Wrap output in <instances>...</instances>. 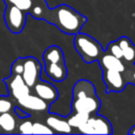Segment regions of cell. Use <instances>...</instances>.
<instances>
[{
	"label": "cell",
	"mask_w": 135,
	"mask_h": 135,
	"mask_svg": "<svg viewBox=\"0 0 135 135\" xmlns=\"http://www.w3.org/2000/svg\"><path fill=\"white\" fill-rule=\"evenodd\" d=\"M45 20L56 26L67 34H77L86 22V17L68 5H59L56 8L47 9Z\"/></svg>",
	"instance_id": "cell-1"
},
{
	"label": "cell",
	"mask_w": 135,
	"mask_h": 135,
	"mask_svg": "<svg viewBox=\"0 0 135 135\" xmlns=\"http://www.w3.org/2000/svg\"><path fill=\"white\" fill-rule=\"evenodd\" d=\"M72 113H83L89 116L97 114L101 101L94 85L86 80H80L72 90Z\"/></svg>",
	"instance_id": "cell-2"
},
{
	"label": "cell",
	"mask_w": 135,
	"mask_h": 135,
	"mask_svg": "<svg viewBox=\"0 0 135 135\" xmlns=\"http://www.w3.org/2000/svg\"><path fill=\"white\" fill-rule=\"evenodd\" d=\"M74 47L86 63L96 61L104 54L103 47L95 39L88 34L81 32L75 34Z\"/></svg>",
	"instance_id": "cell-3"
},
{
	"label": "cell",
	"mask_w": 135,
	"mask_h": 135,
	"mask_svg": "<svg viewBox=\"0 0 135 135\" xmlns=\"http://www.w3.org/2000/svg\"><path fill=\"white\" fill-rule=\"evenodd\" d=\"M83 134H112L113 129L110 121L107 118L94 114L89 117L81 127L78 128Z\"/></svg>",
	"instance_id": "cell-4"
},
{
	"label": "cell",
	"mask_w": 135,
	"mask_h": 135,
	"mask_svg": "<svg viewBox=\"0 0 135 135\" xmlns=\"http://www.w3.org/2000/svg\"><path fill=\"white\" fill-rule=\"evenodd\" d=\"M4 19L8 29L13 33H20L23 31L26 22V13L11 4L7 5Z\"/></svg>",
	"instance_id": "cell-5"
},
{
	"label": "cell",
	"mask_w": 135,
	"mask_h": 135,
	"mask_svg": "<svg viewBox=\"0 0 135 135\" xmlns=\"http://www.w3.org/2000/svg\"><path fill=\"white\" fill-rule=\"evenodd\" d=\"M41 72L42 66L36 58L32 56L23 58V72L21 77L30 88H32L40 80Z\"/></svg>",
	"instance_id": "cell-6"
},
{
	"label": "cell",
	"mask_w": 135,
	"mask_h": 135,
	"mask_svg": "<svg viewBox=\"0 0 135 135\" xmlns=\"http://www.w3.org/2000/svg\"><path fill=\"white\" fill-rule=\"evenodd\" d=\"M102 70H103L104 83L107 86V93H118L124 90L128 83L124 75H122L123 72L115 70H107V69H104Z\"/></svg>",
	"instance_id": "cell-7"
},
{
	"label": "cell",
	"mask_w": 135,
	"mask_h": 135,
	"mask_svg": "<svg viewBox=\"0 0 135 135\" xmlns=\"http://www.w3.org/2000/svg\"><path fill=\"white\" fill-rule=\"evenodd\" d=\"M8 87L9 93L16 100L26 96L30 94V87L25 83L21 75L19 74H11V77L5 80Z\"/></svg>",
	"instance_id": "cell-8"
},
{
	"label": "cell",
	"mask_w": 135,
	"mask_h": 135,
	"mask_svg": "<svg viewBox=\"0 0 135 135\" xmlns=\"http://www.w3.org/2000/svg\"><path fill=\"white\" fill-rule=\"evenodd\" d=\"M32 88H33L36 95L45 100L48 104L56 101V99L58 98L57 89L53 84L49 83L48 81L39 80Z\"/></svg>",
	"instance_id": "cell-9"
},
{
	"label": "cell",
	"mask_w": 135,
	"mask_h": 135,
	"mask_svg": "<svg viewBox=\"0 0 135 135\" xmlns=\"http://www.w3.org/2000/svg\"><path fill=\"white\" fill-rule=\"evenodd\" d=\"M20 105H21L24 108L31 111H36V112H43V111L48 110L49 104L40 98L37 95H32L27 94L26 96L17 100Z\"/></svg>",
	"instance_id": "cell-10"
},
{
	"label": "cell",
	"mask_w": 135,
	"mask_h": 135,
	"mask_svg": "<svg viewBox=\"0 0 135 135\" xmlns=\"http://www.w3.org/2000/svg\"><path fill=\"white\" fill-rule=\"evenodd\" d=\"M45 70L47 76L56 83H61L67 78L68 70L65 62L59 63H45Z\"/></svg>",
	"instance_id": "cell-11"
},
{
	"label": "cell",
	"mask_w": 135,
	"mask_h": 135,
	"mask_svg": "<svg viewBox=\"0 0 135 135\" xmlns=\"http://www.w3.org/2000/svg\"><path fill=\"white\" fill-rule=\"evenodd\" d=\"M99 64L101 66L102 70L107 69V70H115L120 72H124L126 70V67L121 59L116 57L113 55L107 53H104L99 58Z\"/></svg>",
	"instance_id": "cell-12"
},
{
	"label": "cell",
	"mask_w": 135,
	"mask_h": 135,
	"mask_svg": "<svg viewBox=\"0 0 135 135\" xmlns=\"http://www.w3.org/2000/svg\"><path fill=\"white\" fill-rule=\"evenodd\" d=\"M46 124L56 133H71L72 127L70 125L68 119L61 118L56 115H50L46 118Z\"/></svg>",
	"instance_id": "cell-13"
},
{
	"label": "cell",
	"mask_w": 135,
	"mask_h": 135,
	"mask_svg": "<svg viewBox=\"0 0 135 135\" xmlns=\"http://www.w3.org/2000/svg\"><path fill=\"white\" fill-rule=\"evenodd\" d=\"M118 44L120 46L123 54V58L127 63L129 64H134L135 63V45L131 39H129L126 36L120 37L118 40Z\"/></svg>",
	"instance_id": "cell-14"
},
{
	"label": "cell",
	"mask_w": 135,
	"mask_h": 135,
	"mask_svg": "<svg viewBox=\"0 0 135 135\" xmlns=\"http://www.w3.org/2000/svg\"><path fill=\"white\" fill-rule=\"evenodd\" d=\"M45 63H59L65 62L64 53L62 49L57 45H51L45 51L43 55Z\"/></svg>",
	"instance_id": "cell-15"
},
{
	"label": "cell",
	"mask_w": 135,
	"mask_h": 135,
	"mask_svg": "<svg viewBox=\"0 0 135 135\" xmlns=\"http://www.w3.org/2000/svg\"><path fill=\"white\" fill-rule=\"evenodd\" d=\"M16 129V120L9 112L0 114V134L13 133Z\"/></svg>",
	"instance_id": "cell-16"
},
{
	"label": "cell",
	"mask_w": 135,
	"mask_h": 135,
	"mask_svg": "<svg viewBox=\"0 0 135 135\" xmlns=\"http://www.w3.org/2000/svg\"><path fill=\"white\" fill-rule=\"evenodd\" d=\"M89 117H90L89 115L83 113H72V116L68 118V121L72 128L78 129L87 121Z\"/></svg>",
	"instance_id": "cell-17"
},
{
	"label": "cell",
	"mask_w": 135,
	"mask_h": 135,
	"mask_svg": "<svg viewBox=\"0 0 135 135\" xmlns=\"http://www.w3.org/2000/svg\"><path fill=\"white\" fill-rule=\"evenodd\" d=\"M6 2L17 7L18 8L23 10V11H30L32 8L33 2L32 0H6Z\"/></svg>",
	"instance_id": "cell-18"
},
{
	"label": "cell",
	"mask_w": 135,
	"mask_h": 135,
	"mask_svg": "<svg viewBox=\"0 0 135 135\" xmlns=\"http://www.w3.org/2000/svg\"><path fill=\"white\" fill-rule=\"evenodd\" d=\"M54 131L48 125H45L40 122L32 124V134H53Z\"/></svg>",
	"instance_id": "cell-19"
},
{
	"label": "cell",
	"mask_w": 135,
	"mask_h": 135,
	"mask_svg": "<svg viewBox=\"0 0 135 135\" xmlns=\"http://www.w3.org/2000/svg\"><path fill=\"white\" fill-rule=\"evenodd\" d=\"M107 52L109 54L113 55L114 56H116V57L122 59L123 54H122V50L119 45H118V42H112V43L109 44L108 46H107Z\"/></svg>",
	"instance_id": "cell-20"
},
{
	"label": "cell",
	"mask_w": 135,
	"mask_h": 135,
	"mask_svg": "<svg viewBox=\"0 0 135 135\" xmlns=\"http://www.w3.org/2000/svg\"><path fill=\"white\" fill-rule=\"evenodd\" d=\"M12 108V103L7 96H0V114L9 112Z\"/></svg>",
	"instance_id": "cell-21"
},
{
	"label": "cell",
	"mask_w": 135,
	"mask_h": 135,
	"mask_svg": "<svg viewBox=\"0 0 135 135\" xmlns=\"http://www.w3.org/2000/svg\"><path fill=\"white\" fill-rule=\"evenodd\" d=\"M32 122L31 120H25L20 125L19 133L22 134H32Z\"/></svg>",
	"instance_id": "cell-22"
},
{
	"label": "cell",
	"mask_w": 135,
	"mask_h": 135,
	"mask_svg": "<svg viewBox=\"0 0 135 135\" xmlns=\"http://www.w3.org/2000/svg\"><path fill=\"white\" fill-rule=\"evenodd\" d=\"M12 74H19L21 75L23 72V58H18L11 67Z\"/></svg>",
	"instance_id": "cell-23"
},
{
	"label": "cell",
	"mask_w": 135,
	"mask_h": 135,
	"mask_svg": "<svg viewBox=\"0 0 135 135\" xmlns=\"http://www.w3.org/2000/svg\"><path fill=\"white\" fill-rule=\"evenodd\" d=\"M124 77H125L128 83H132L133 85H135V65H133L132 67H131L129 73L124 75Z\"/></svg>",
	"instance_id": "cell-24"
},
{
	"label": "cell",
	"mask_w": 135,
	"mask_h": 135,
	"mask_svg": "<svg viewBox=\"0 0 135 135\" xmlns=\"http://www.w3.org/2000/svg\"><path fill=\"white\" fill-rule=\"evenodd\" d=\"M15 113L20 118H30V115L28 113H26L25 111H23L21 108L20 107H15Z\"/></svg>",
	"instance_id": "cell-25"
},
{
	"label": "cell",
	"mask_w": 135,
	"mask_h": 135,
	"mask_svg": "<svg viewBox=\"0 0 135 135\" xmlns=\"http://www.w3.org/2000/svg\"><path fill=\"white\" fill-rule=\"evenodd\" d=\"M129 134H135V125L133 126V127L131 128V129H129Z\"/></svg>",
	"instance_id": "cell-26"
}]
</instances>
